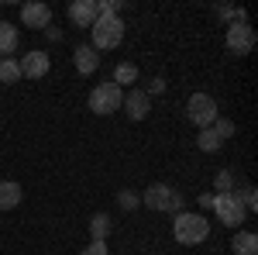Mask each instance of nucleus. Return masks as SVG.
Instances as JSON below:
<instances>
[{"label": "nucleus", "instance_id": "f03ea898", "mask_svg": "<svg viewBox=\"0 0 258 255\" xmlns=\"http://www.w3.org/2000/svg\"><path fill=\"white\" fill-rule=\"evenodd\" d=\"M124 41V21L120 18H97L90 28V48L97 52H110Z\"/></svg>", "mask_w": 258, "mask_h": 255}, {"label": "nucleus", "instance_id": "f3484780", "mask_svg": "<svg viewBox=\"0 0 258 255\" xmlns=\"http://www.w3.org/2000/svg\"><path fill=\"white\" fill-rule=\"evenodd\" d=\"M138 66H135V62H117V66H114V79H110V83H117L120 90H124V86H127V90H131V83H138Z\"/></svg>", "mask_w": 258, "mask_h": 255}, {"label": "nucleus", "instance_id": "4468645a", "mask_svg": "<svg viewBox=\"0 0 258 255\" xmlns=\"http://www.w3.org/2000/svg\"><path fill=\"white\" fill-rule=\"evenodd\" d=\"M21 183H14V179H0V211H14L21 203Z\"/></svg>", "mask_w": 258, "mask_h": 255}, {"label": "nucleus", "instance_id": "a211bd4d", "mask_svg": "<svg viewBox=\"0 0 258 255\" xmlns=\"http://www.w3.org/2000/svg\"><path fill=\"white\" fill-rule=\"evenodd\" d=\"M197 148H200V152H207V156H214V152H220V148H224V141L214 135V128H200Z\"/></svg>", "mask_w": 258, "mask_h": 255}, {"label": "nucleus", "instance_id": "f257e3e1", "mask_svg": "<svg viewBox=\"0 0 258 255\" xmlns=\"http://www.w3.org/2000/svg\"><path fill=\"white\" fill-rule=\"evenodd\" d=\"M172 238L179 245H203L210 238V221L203 214H193V211H179L172 217Z\"/></svg>", "mask_w": 258, "mask_h": 255}, {"label": "nucleus", "instance_id": "ddd939ff", "mask_svg": "<svg viewBox=\"0 0 258 255\" xmlns=\"http://www.w3.org/2000/svg\"><path fill=\"white\" fill-rule=\"evenodd\" d=\"M18 52V24L0 21V59H11Z\"/></svg>", "mask_w": 258, "mask_h": 255}, {"label": "nucleus", "instance_id": "39448f33", "mask_svg": "<svg viewBox=\"0 0 258 255\" xmlns=\"http://www.w3.org/2000/svg\"><path fill=\"white\" fill-rule=\"evenodd\" d=\"M210 211L217 214V221L224 228H234V231H241V221L248 217V211H244L238 193H214V207Z\"/></svg>", "mask_w": 258, "mask_h": 255}, {"label": "nucleus", "instance_id": "20e7f679", "mask_svg": "<svg viewBox=\"0 0 258 255\" xmlns=\"http://www.w3.org/2000/svg\"><path fill=\"white\" fill-rule=\"evenodd\" d=\"M120 100H124V90H120L117 83H97L93 90H90V111L100 114V118H107V114H117L120 111Z\"/></svg>", "mask_w": 258, "mask_h": 255}, {"label": "nucleus", "instance_id": "412c9836", "mask_svg": "<svg viewBox=\"0 0 258 255\" xmlns=\"http://www.w3.org/2000/svg\"><path fill=\"white\" fill-rule=\"evenodd\" d=\"M117 207L120 211H138L141 207V193L138 190H120L117 193Z\"/></svg>", "mask_w": 258, "mask_h": 255}, {"label": "nucleus", "instance_id": "0eeeda50", "mask_svg": "<svg viewBox=\"0 0 258 255\" xmlns=\"http://www.w3.org/2000/svg\"><path fill=\"white\" fill-rule=\"evenodd\" d=\"M186 118L193 121L197 128H210V124L220 118L217 100L210 97V93H193V97H189V104H186Z\"/></svg>", "mask_w": 258, "mask_h": 255}, {"label": "nucleus", "instance_id": "b1692460", "mask_svg": "<svg viewBox=\"0 0 258 255\" xmlns=\"http://www.w3.org/2000/svg\"><path fill=\"white\" fill-rule=\"evenodd\" d=\"M165 86H169V83H165V76H152L148 83H145V93H148V97H152V93L159 97V93H165Z\"/></svg>", "mask_w": 258, "mask_h": 255}, {"label": "nucleus", "instance_id": "6ab92c4d", "mask_svg": "<svg viewBox=\"0 0 258 255\" xmlns=\"http://www.w3.org/2000/svg\"><path fill=\"white\" fill-rule=\"evenodd\" d=\"M214 193H238V183H234L231 169H220L217 176H214Z\"/></svg>", "mask_w": 258, "mask_h": 255}, {"label": "nucleus", "instance_id": "5701e85b", "mask_svg": "<svg viewBox=\"0 0 258 255\" xmlns=\"http://www.w3.org/2000/svg\"><path fill=\"white\" fill-rule=\"evenodd\" d=\"M238 196H241V203H244V211H248V214L258 207V190H255V186H244Z\"/></svg>", "mask_w": 258, "mask_h": 255}, {"label": "nucleus", "instance_id": "2eb2a0df", "mask_svg": "<svg viewBox=\"0 0 258 255\" xmlns=\"http://www.w3.org/2000/svg\"><path fill=\"white\" fill-rule=\"evenodd\" d=\"M114 231V217L110 214H93L90 217V241H107V235Z\"/></svg>", "mask_w": 258, "mask_h": 255}, {"label": "nucleus", "instance_id": "9b49d317", "mask_svg": "<svg viewBox=\"0 0 258 255\" xmlns=\"http://www.w3.org/2000/svg\"><path fill=\"white\" fill-rule=\"evenodd\" d=\"M100 59H103V56H100L97 48H90V45H80V48L73 52V66H76L80 76H93L100 69Z\"/></svg>", "mask_w": 258, "mask_h": 255}, {"label": "nucleus", "instance_id": "423d86ee", "mask_svg": "<svg viewBox=\"0 0 258 255\" xmlns=\"http://www.w3.org/2000/svg\"><path fill=\"white\" fill-rule=\"evenodd\" d=\"M224 45H227V52L231 56H251V48H255V28L248 24V21H231L227 24V35H224Z\"/></svg>", "mask_w": 258, "mask_h": 255}, {"label": "nucleus", "instance_id": "9d476101", "mask_svg": "<svg viewBox=\"0 0 258 255\" xmlns=\"http://www.w3.org/2000/svg\"><path fill=\"white\" fill-rule=\"evenodd\" d=\"M21 66V79H45V73L52 69V59H48V52H41V48H31L24 59L18 62Z\"/></svg>", "mask_w": 258, "mask_h": 255}, {"label": "nucleus", "instance_id": "dca6fc26", "mask_svg": "<svg viewBox=\"0 0 258 255\" xmlns=\"http://www.w3.org/2000/svg\"><path fill=\"white\" fill-rule=\"evenodd\" d=\"M231 252L234 255H258V235L255 231H238L231 238Z\"/></svg>", "mask_w": 258, "mask_h": 255}, {"label": "nucleus", "instance_id": "bb28decb", "mask_svg": "<svg viewBox=\"0 0 258 255\" xmlns=\"http://www.w3.org/2000/svg\"><path fill=\"white\" fill-rule=\"evenodd\" d=\"M45 35H48V38H52V41H59V38H62V31H59V28H52V24L45 28Z\"/></svg>", "mask_w": 258, "mask_h": 255}, {"label": "nucleus", "instance_id": "4be33fe9", "mask_svg": "<svg viewBox=\"0 0 258 255\" xmlns=\"http://www.w3.org/2000/svg\"><path fill=\"white\" fill-rule=\"evenodd\" d=\"M210 128H214V135H217L220 141H227V138H234V131H238V128H234V121H227V118H217L214 124H210Z\"/></svg>", "mask_w": 258, "mask_h": 255}, {"label": "nucleus", "instance_id": "1a4fd4ad", "mask_svg": "<svg viewBox=\"0 0 258 255\" xmlns=\"http://www.w3.org/2000/svg\"><path fill=\"white\" fill-rule=\"evenodd\" d=\"M120 111L131 121H145L148 111H152V97H148L145 90H138V86H131V90L124 93V100H120Z\"/></svg>", "mask_w": 258, "mask_h": 255}, {"label": "nucleus", "instance_id": "f8f14e48", "mask_svg": "<svg viewBox=\"0 0 258 255\" xmlns=\"http://www.w3.org/2000/svg\"><path fill=\"white\" fill-rule=\"evenodd\" d=\"M69 21L76 28H93V21H97V0H73L69 4Z\"/></svg>", "mask_w": 258, "mask_h": 255}, {"label": "nucleus", "instance_id": "6e6552de", "mask_svg": "<svg viewBox=\"0 0 258 255\" xmlns=\"http://www.w3.org/2000/svg\"><path fill=\"white\" fill-rule=\"evenodd\" d=\"M21 24H24V28H35V31H45V28L52 24V7H48L45 0L24 4V7H21Z\"/></svg>", "mask_w": 258, "mask_h": 255}, {"label": "nucleus", "instance_id": "393cba45", "mask_svg": "<svg viewBox=\"0 0 258 255\" xmlns=\"http://www.w3.org/2000/svg\"><path fill=\"white\" fill-rule=\"evenodd\" d=\"M80 255H110V248H107V241H90Z\"/></svg>", "mask_w": 258, "mask_h": 255}, {"label": "nucleus", "instance_id": "a878e982", "mask_svg": "<svg viewBox=\"0 0 258 255\" xmlns=\"http://www.w3.org/2000/svg\"><path fill=\"white\" fill-rule=\"evenodd\" d=\"M200 207H203V211H210V207H214V190L200 193Z\"/></svg>", "mask_w": 258, "mask_h": 255}, {"label": "nucleus", "instance_id": "aec40b11", "mask_svg": "<svg viewBox=\"0 0 258 255\" xmlns=\"http://www.w3.org/2000/svg\"><path fill=\"white\" fill-rule=\"evenodd\" d=\"M21 79V66H18V59H0V83H18Z\"/></svg>", "mask_w": 258, "mask_h": 255}, {"label": "nucleus", "instance_id": "7ed1b4c3", "mask_svg": "<svg viewBox=\"0 0 258 255\" xmlns=\"http://www.w3.org/2000/svg\"><path fill=\"white\" fill-rule=\"evenodd\" d=\"M141 203L152 207V211H162V214H179L182 211V193L169 183H152L145 193H141Z\"/></svg>", "mask_w": 258, "mask_h": 255}]
</instances>
